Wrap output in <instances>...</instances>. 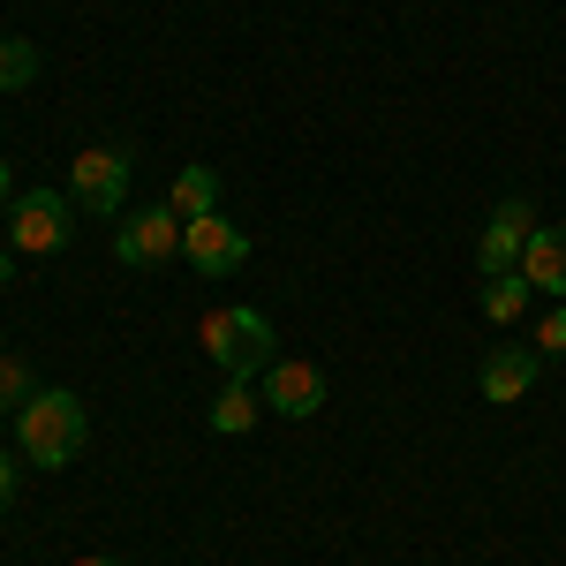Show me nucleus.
Masks as SVG:
<instances>
[{
    "mask_svg": "<svg viewBox=\"0 0 566 566\" xmlns=\"http://www.w3.org/2000/svg\"><path fill=\"white\" fill-rule=\"evenodd\" d=\"M264 408L287 416V423L317 416V408H325V370L303 363V355H272V370H264Z\"/></svg>",
    "mask_w": 566,
    "mask_h": 566,
    "instance_id": "nucleus-7",
    "label": "nucleus"
},
{
    "mask_svg": "<svg viewBox=\"0 0 566 566\" xmlns=\"http://www.w3.org/2000/svg\"><path fill=\"white\" fill-rule=\"evenodd\" d=\"M8 272H15V250H8V242H0V287H8Z\"/></svg>",
    "mask_w": 566,
    "mask_h": 566,
    "instance_id": "nucleus-18",
    "label": "nucleus"
},
{
    "mask_svg": "<svg viewBox=\"0 0 566 566\" xmlns=\"http://www.w3.org/2000/svg\"><path fill=\"white\" fill-rule=\"evenodd\" d=\"M212 205H219V175H212V167H181L175 189H167V212H175V219H205Z\"/></svg>",
    "mask_w": 566,
    "mask_h": 566,
    "instance_id": "nucleus-12",
    "label": "nucleus"
},
{
    "mask_svg": "<svg viewBox=\"0 0 566 566\" xmlns=\"http://www.w3.org/2000/svg\"><path fill=\"white\" fill-rule=\"evenodd\" d=\"M8 499H15V461L0 453V506H8Z\"/></svg>",
    "mask_w": 566,
    "mask_h": 566,
    "instance_id": "nucleus-17",
    "label": "nucleus"
},
{
    "mask_svg": "<svg viewBox=\"0 0 566 566\" xmlns=\"http://www.w3.org/2000/svg\"><path fill=\"white\" fill-rule=\"evenodd\" d=\"M76 566H122V559H76Z\"/></svg>",
    "mask_w": 566,
    "mask_h": 566,
    "instance_id": "nucleus-20",
    "label": "nucleus"
},
{
    "mask_svg": "<svg viewBox=\"0 0 566 566\" xmlns=\"http://www.w3.org/2000/svg\"><path fill=\"white\" fill-rule=\"evenodd\" d=\"M522 280L536 295H559L566 303V227H536L522 250Z\"/></svg>",
    "mask_w": 566,
    "mask_h": 566,
    "instance_id": "nucleus-10",
    "label": "nucleus"
},
{
    "mask_svg": "<svg viewBox=\"0 0 566 566\" xmlns=\"http://www.w3.org/2000/svg\"><path fill=\"white\" fill-rule=\"evenodd\" d=\"M528 295H536V287H528L522 272H499V280L483 287V317H491V325H522V317H528Z\"/></svg>",
    "mask_w": 566,
    "mask_h": 566,
    "instance_id": "nucleus-13",
    "label": "nucleus"
},
{
    "mask_svg": "<svg viewBox=\"0 0 566 566\" xmlns=\"http://www.w3.org/2000/svg\"><path fill=\"white\" fill-rule=\"evenodd\" d=\"M528 234H536V212H528V197H506L499 212L483 219V242H476V264L483 280H499V272H522V250Z\"/></svg>",
    "mask_w": 566,
    "mask_h": 566,
    "instance_id": "nucleus-6",
    "label": "nucleus"
},
{
    "mask_svg": "<svg viewBox=\"0 0 566 566\" xmlns=\"http://www.w3.org/2000/svg\"><path fill=\"white\" fill-rule=\"evenodd\" d=\"M15 438H23V461H39V469H69V461L84 453V438H91V416H84L76 392L39 386V392H31V408L15 416Z\"/></svg>",
    "mask_w": 566,
    "mask_h": 566,
    "instance_id": "nucleus-1",
    "label": "nucleus"
},
{
    "mask_svg": "<svg viewBox=\"0 0 566 566\" xmlns=\"http://www.w3.org/2000/svg\"><path fill=\"white\" fill-rule=\"evenodd\" d=\"M536 355H566V303L536 325Z\"/></svg>",
    "mask_w": 566,
    "mask_h": 566,
    "instance_id": "nucleus-16",
    "label": "nucleus"
},
{
    "mask_svg": "<svg viewBox=\"0 0 566 566\" xmlns=\"http://www.w3.org/2000/svg\"><path fill=\"white\" fill-rule=\"evenodd\" d=\"M258 416H264V400L250 392V378H227V392L212 400V416H205V423H212L219 438H242L250 423H258Z\"/></svg>",
    "mask_w": 566,
    "mask_h": 566,
    "instance_id": "nucleus-11",
    "label": "nucleus"
},
{
    "mask_svg": "<svg viewBox=\"0 0 566 566\" xmlns=\"http://www.w3.org/2000/svg\"><path fill=\"white\" fill-rule=\"evenodd\" d=\"M69 205H76V197H61V189H23V197L8 205V250L53 258V250L69 242Z\"/></svg>",
    "mask_w": 566,
    "mask_h": 566,
    "instance_id": "nucleus-3",
    "label": "nucleus"
},
{
    "mask_svg": "<svg viewBox=\"0 0 566 566\" xmlns=\"http://www.w3.org/2000/svg\"><path fill=\"white\" fill-rule=\"evenodd\" d=\"M536 370H544V355H536V348H499V355L476 370V392L506 408V400H522V392L536 386Z\"/></svg>",
    "mask_w": 566,
    "mask_h": 566,
    "instance_id": "nucleus-9",
    "label": "nucleus"
},
{
    "mask_svg": "<svg viewBox=\"0 0 566 566\" xmlns=\"http://www.w3.org/2000/svg\"><path fill=\"white\" fill-rule=\"evenodd\" d=\"M39 76V45L31 39H0V91H23Z\"/></svg>",
    "mask_w": 566,
    "mask_h": 566,
    "instance_id": "nucleus-14",
    "label": "nucleus"
},
{
    "mask_svg": "<svg viewBox=\"0 0 566 566\" xmlns=\"http://www.w3.org/2000/svg\"><path fill=\"white\" fill-rule=\"evenodd\" d=\"M31 370H23V363H15V355H0V416H8V408H15V416H23V408H31Z\"/></svg>",
    "mask_w": 566,
    "mask_h": 566,
    "instance_id": "nucleus-15",
    "label": "nucleus"
},
{
    "mask_svg": "<svg viewBox=\"0 0 566 566\" xmlns=\"http://www.w3.org/2000/svg\"><path fill=\"white\" fill-rule=\"evenodd\" d=\"M69 197H76L84 212H122V197H129V151H122V144H91V151H76Z\"/></svg>",
    "mask_w": 566,
    "mask_h": 566,
    "instance_id": "nucleus-4",
    "label": "nucleus"
},
{
    "mask_svg": "<svg viewBox=\"0 0 566 566\" xmlns=\"http://www.w3.org/2000/svg\"><path fill=\"white\" fill-rule=\"evenodd\" d=\"M181 250V219L159 205V212H136L122 219V234H114V258L122 264H167Z\"/></svg>",
    "mask_w": 566,
    "mask_h": 566,
    "instance_id": "nucleus-8",
    "label": "nucleus"
},
{
    "mask_svg": "<svg viewBox=\"0 0 566 566\" xmlns=\"http://www.w3.org/2000/svg\"><path fill=\"white\" fill-rule=\"evenodd\" d=\"M205 355H212L227 378L272 370V317H264V310H242V303L205 310Z\"/></svg>",
    "mask_w": 566,
    "mask_h": 566,
    "instance_id": "nucleus-2",
    "label": "nucleus"
},
{
    "mask_svg": "<svg viewBox=\"0 0 566 566\" xmlns=\"http://www.w3.org/2000/svg\"><path fill=\"white\" fill-rule=\"evenodd\" d=\"M181 258L197 264L205 280H227V272H242V264H250V234H242V227H227L219 212L181 219Z\"/></svg>",
    "mask_w": 566,
    "mask_h": 566,
    "instance_id": "nucleus-5",
    "label": "nucleus"
},
{
    "mask_svg": "<svg viewBox=\"0 0 566 566\" xmlns=\"http://www.w3.org/2000/svg\"><path fill=\"white\" fill-rule=\"evenodd\" d=\"M8 205H15V189H8V167H0V212H8Z\"/></svg>",
    "mask_w": 566,
    "mask_h": 566,
    "instance_id": "nucleus-19",
    "label": "nucleus"
}]
</instances>
